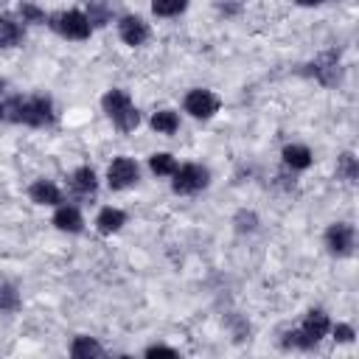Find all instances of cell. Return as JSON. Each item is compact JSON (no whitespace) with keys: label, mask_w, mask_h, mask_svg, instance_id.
Masks as SVG:
<instances>
[{"label":"cell","mask_w":359,"mask_h":359,"mask_svg":"<svg viewBox=\"0 0 359 359\" xmlns=\"http://www.w3.org/2000/svg\"><path fill=\"white\" fill-rule=\"evenodd\" d=\"M11 121L17 123H28V126H45L53 121V107L50 98L45 95H34V98H14L11 101Z\"/></svg>","instance_id":"obj_1"},{"label":"cell","mask_w":359,"mask_h":359,"mask_svg":"<svg viewBox=\"0 0 359 359\" xmlns=\"http://www.w3.org/2000/svg\"><path fill=\"white\" fill-rule=\"evenodd\" d=\"M328 328H331L328 314L320 311V309H314V311L306 314L300 331H292V334H289L286 345H294V348H314V345L328 334Z\"/></svg>","instance_id":"obj_2"},{"label":"cell","mask_w":359,"mask_h":359,"mask_svg":"<svg viewBox=\"0 0 359 359\" xmlns=\"http://www.w3.org/2000/svg\"><path fill=\"white\" fill-rule=\"evenodd\" d=\"M50 25L62 34V36H67V39H87L90 36V31H93V22H90V17L87 14H81V11H62V14H56V17H50Z\"/></svg>","instance_id":"obj_3"},{"label":"cell","mask_w":359,"mask_h":359,"mask_svg":"<svg viewBox=\"0 0 359 359\" xmlns=\"http://www.w3.org/2000/svg\"><path fill=\"white\" fill-rule=\"evenodd\" d=\"M171 177H174V182H171L174 194H196V191H202L208 185L210 174H208V168H202L196 163H188V165L177 168Z\"/></svg>","instance_id":"obj_4"},{"label":"cell","mask_w":359,"mask_h":359,"mask_svg":"<svg viewBox=\"0 0 359 359\" xmlns=\"http://www.w3.org/2000/svg\"><path fill=\"white\" fill-rule=\"evenodd\" d=\"M137 177H140L137 163L129 160V157H115V160L109 163V168H107V182H109V188H115V191L135 185Z\"/></svg>","instance_id":"obj_5"},{"label":"cell","mask_w":359,"mask_h":359,"mask_svg":"<svg viewBox=\"0 0 359 359\" xmlns=\"http://www.w3.org/2000/svg\"><path fill=\"white\" fill-rule=\"evenodd\" d=\"M219 98L210 93V90H191L185 95V112H191L194 118H213L219 112Z\"/></svg>","instance_id":"obj_6"},{"label":"cell","mask_w":359,"mask_h":359,"mask_svg":"<svg viewBox=\"0 0 359 359\" xmlns=\"http://www.w3.org/2000/svg\"><path fill=\"white\" fill-rule=\"evenodd\" d=\"M353 227L348 222H337L325 230V247L331 255H351L353 250Z\"/></svg>","instance_id":"obj_7"},{"label":"cell","mask_w":359,"mask_h":359,"mask_svg":"<svg viewBox=\"0 0 359 359\" xmlns=\"http://www.w3.org/2000/svg\"><path fill=\"white\" fill-rule=\"evenodd\" d=\"M118 34H121V39L126 42V45H143L146 39H149V25L140 20V17H135V14H126V17H121V22H118Z\"/></svg>","instance_id":"obj_8"},{"label":"cell","mask_w":359,"mask_h":359,"mask_svg":"<svg viewBox=\"0 0 359 359\" xmlns=\"http://www.w3.org/2000/svg\"><path fill=\"white\" fill-rule=\"evenodd\" d=\"M28 196H31V202H36V205H62V191H59L53 182H48V180H36V182L28 188Z\"/></svg>","instance_id":"obj_9"},{"label":"cell","mask_w":359,"mask_h":359,"mask_svg":"<svg viewBox=\"0 0 359 359\" xmlns=\"http://www.w3.org/2000/svg\"><path fill=\"white\" fill-rule=\"evenodd\" d=\"M123 224H126V213L118 210V208H104V210L95 216V230H98L101 236H112V233H118Z\"/></svg>","instance_id":"obj_10"},{"label":"cell","mask_w":359,"mask_h":359,"mask_svg":"<svg viewBox=\"0 0 359 359\" xmlns=\"http://www.w3.org/2000/svg\"><path fill=\"white\" fill-rule=\"evenodd\" d=\"M53 224H56L62 233H79V230L84 227L81 213H79L73 205H59L56 213H53Z\"/></svg>","instance_id":"obj_11"},{"label":"cell","mask_w":359,"mask_h":359,"mask_svg":"<svg viewBox=\"0 0 359 359\" xmlns=\"http://www.w3.org/2000/svg\"><path fill=\"white\" fill-rule=\"evenodd\" d=\"M70 185H73V191H76V194H81V196H90V194H95V188H98L95 171H93L90 165H81V168H76V171H73V177H70Z\"/></svg>","instance_id":"obj_12"},{"label":"cell","mask_w":359,"mask_h":359,"mask_svg":"<svg viewBox=\"0 0 359 359\" xmlns=\"http://www.w3.org/2000/svg\"><path fill=\"white\" fill-rule=\"evenodd\" d=\"M20 42H22V25L11 14H3L0 17V48H14Z\"/></svg>","instance_id":"obj_13"},{"label":"cell","mask_w":359,"mask_h":359,"mask_svg":"<svg viewBox=\"0 0 359 359\" xmlns=\"http://www.w3.org/2000/svg\"><path fill=\"white\" fill-rule=\"evenodd\" d=\"M283 163L294 171H303L311 165V151L300 143H292V146H283Z\"/></svg>","instance_id":"obj_14"},{"label":"cell","mask_w":359,"mask_h":359,"mask_svg":"<svg viewBox=\"0 0 359 359\" xmlns=\"http://www.w3.org/2000/svg\"><path fill=\"white\" fill-rule=\"evenodd\" d=\"M70 356L73 359H90V356H104V348L93 339V337H76L70 345Z\"/></svg>","instance_id":"obj_15"},{"label":"cell","mask_w":359,"mask_h":359,"mask_svg":"<svg viewBox=\"0 0 359 359\" xmlns=\"http://www.w3.org/2000/svg\"><path fill=\"white\" fill-rule=\"evenodd\" d=\"M101 107H104V112H107L109 118H115L121 109L132 107V98H129V93H123V90H109V93L101 98Z\"/></svg>","instance_id":"obj_16"},{"label":"cell","mask_w":359,"mask_h":359,"mask_svg":"<svg viewBox=\"0 0 359 359\" xmlns=\"http://www.w3.org/2000/svg\"><path fill=\"white\" fill-rule=\"evenodd\" d=\"M180 126V115L174 109H160L151 115V129L154 132H163V135H174Z\"/></svg>","instance_id":"obj_17"},{"label":"cell","mask_w":359,"mask_h":359,"mask_svg":"<svg viewBox=\"0 0 359 359\" xmlns=\"http://www.w3.org/2000/svg\"><path fill=\"white\" fill-rule=\"evenodd\" d=\"M149 168H151V174H157V177H171V174L177 171V160H174L168 151H157V154L149 157Z\"/></svg>","instance_id":"obj_18"},{"label":"cell","mask_w":359,"mask_h":359,"mask_svg":"<svg viewBox=\"0 0 359 359\" xmlns=\"http://www.w3.org/2000/svg\"><path fill=\"white\" fill-rule=\"evenodd\" d=\"M112 123H115L121 132H132V129H137V123H140V112H137L135 107H126V109H121V112L112 118Z\"/></svg>","instance_id":"obj_19"},{"label":"cell","mask_w":359,"mask_h":359,"mask_svg":"<svg viewBox=\"0 0 359 359\" xmlns=\"http://www.w3.org/2000/svg\"><path fill=\"white\" fill-rule=\"evenodd\" d=\"M188 0H151V11L157 17H174L180 11H185Z\"/></svg>","instance_id":"obj_20"},{"label":"cell","mask_w":359,"mask_h":359,"mask_svg":"<svg viewBox=\"0 0 359 359\" xmlns=\"http://www.w3.org/2000/svg\"><path fill=\"white\" fill-rule=\"evenodd\" d=\"M339 174H342L345 180H356L359 168H356V157H353V154H342V157H339Z\"/></svg>","instance_id":"obj_21"},{"label":"cell","mask_w":359,"mask_h":359,"mask_svg":"<svg viewBox=\"0 0 359 359\" xmlns=\"http://www.w3.org/2000/svg\"><path fill=\"white\" fill-rule=\"evenodd\" d=\"M20 17H22V22H45V14L36 6H31V3L20 6Z\"/></svg>","instance_id":"obj_22"},{"label":"cell","mask_w":359,"mask_h":359,"mask_svg":"<svg viewBox=\"0 0 359 359\" xmlns=\"http://www.w3.org/2000/svg\"><path fill=\"white\" fill-rule=\"evenodd\" d=\"M334 339L337 342H353V328L348 323H337L334 325Z\"/></svg>","instance_id":"obj_23"},{"label":"cell","mask_w":359,"mask_h":359,"mask_svg":"<svg viewBox=\"0 0 359 359\" xmlns=\"http://www.w3.org/2000/svg\"><path fill=\"white\" fill-rule=\"evenodd\" d=\"M146 356L149 359H154V356H171V359H177L180 353L174 348H168V345H151V348H146Z\"/></svg>","instance_id":"obj_24"},{"label":"cell","mask_w":359,"mask_h":359,"mask_svg":"<svg viewBox=\"0 0 359 359\" xmlns=\"http://www.w3.org/2000/svg\"><path fill=\"white\" fill-rule=\"evenodd\" d=\"M294 3H300V6H320L323 0H294Z\"/></svg>","instance_id":"obj_25"},{"label":"cell","mask_w":359,"mask_h":359,"mask_svg":"<svg viewBox=\"0 0 359 359\" xmlns=\"http://www.w3.org/2000/svg\"><path fill=\"white\" fill-rule=\"evenodd\" d=\"M3 115H6V107H3V104H0V118H3Z\"/></svg>","instance_id":"obj_26"}]
</instances>
